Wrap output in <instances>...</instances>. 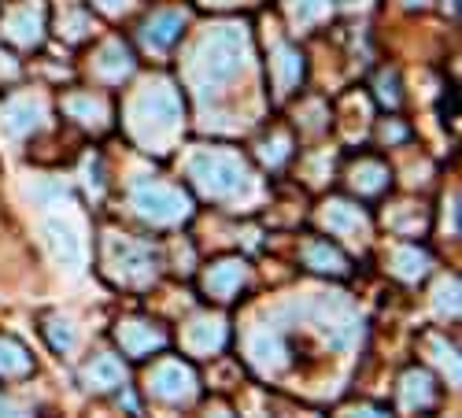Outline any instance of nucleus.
Here are the masks:
<instances>
[{
    "instance_id": "nucleus-30",
    "label": "nucleus",
    "mask_w": 462,
    "mask_h": 418,
    "mask_svg": "<svg viewBox=\"0 0 462 418\" xmlns=\"http://www.w3.org/2000/svg\"><path fill=\"white\" fill-rule=\"evenodd\" d=\"M97 5H100L104 12H123V8L130 5V0H97Z\"/></svg>"
},
{
    "instance_id": "nucleus-7",
    "label": "nucleus",
    "mask_w": 462,
    "mask_h": 418,
    "mask_svg": "<svg viewBox=\"0 0 462 418\" xmlns=\"http://www.w3.org/2000/svg\"><path fill=\"white\" fill-rule=\"evenodd\" d=\"M148 393L167 404H189L197 396V374L181 359H163L156 363V370L148 374Z\"/></svg>"
},
{
    "instance_id": "nucleus-5",
    "label": "nucleus",
    "mask_w": 462,
    "mask_h": 418,
    "mask_svg": "<svg viewBox=\"0 0 462 418\" xmlns=\"http://www.w3.org/2000/svg\"><path fill=\"white\" fill-rule=\"evenodd\" d=\"M104 259H107L111 274L119 278V282H126V285H144V282L156 278V271H160L156 248L137 241V237H123V234H111L107 237Z\"/></svg>"
},
{
    "instance_id": "nucleus-28",
    "label": "nucleus",
    "mask_w": 462,
    "mask_h": 418,
    "mask_svg": "<svg viewBox=\"0 0 462 418\" xmlns=\"http://www.w3.org/2000/svg\"><path fill=\"white\" fill-rule=\"evenodd\" d=\"M0 418H23V414H19V407H15L12 400L0 396Z\"/></svg>"
},
{
    "instance_id": "nucleus-13",
    "label": "nucleus",
    "mask_w": 462,
    "mask_h": 418,
    "mask_svg": "<svg viewBox=\"0 0 462 418\" xmlns=\"http://www.w3.org/2000/svg\"><path fill=\"white\" fill-rule=\"evenodd\" d=\"M42 123H45V104L37 100V97H15V100H8V107H5V130L12 137H26V134H33Z\"/></svg>"
},
{
    "instance_id": "nucleus-8",
    "label": "nucleus",
    "mask_w": 462,
    "mask_h": 418,
    "mask_svg": "<svg viewBox=\"0 0 462 418\" xmlns=\"http://www.w3.org/2000/svg\"><path fill=\"white\" fill-rule=\"evenodd\" d=\"M119 345H123L126 356L144 359V356L160 352L167 345V333H163V326L148 322V319H130V322L119 326Z\"/></svg>"
},
{
    "instance_id": "nucleus-1",
    "label": "nucleus",
    "mask_w": 462,
    "mask_h": 418,
    "mask_svg": "<svg viewBox=\"0 0 462 418\" xmlns=\"http://www.w3.org/2000/svg\"><path fill=\"white\" fill-rule=\"evenodd\" d=\"M248 60H252L248 26L222 23V26H211L197 42V49H192V56L185 63V79L192 89H197L200 100H208L222 86L237 82L248 70Z\"/></svg>"
},
{
    "instance_id": "nucleus-19",
    "label": "nucleus",
    "mask_w": 462,
    "mask_h": 418,
    "mask_svg": "<svg viewBox=\"0 0 462 418\" xmlns=\"http://www.w3.org/2000/svg\"><path fill=\"white\" fill-rule=\"evenodd\" d=\"M307 267L319 271V274H348V259L340 255V248H333L329 241H315L303 248Z\"/></svg>"
},
{
    "instance_id": "nucleus-18",
    "label": "nucleus",
    "mask_w": 462,
    "mask_h": 418,
    "mask_svg": "<svg viewBox=\"0 0 462 418\" xmlns=\"http://www.w3.org/2000/svg\"><path fill=\"white\" fill-rule=\"evenodd\" d=\"M274 82H278V93H292L303 79V56L289 45H274Z\"/></svg>"
},
{
    "instance_id": "nucleus-31",
    "label": "nucleus",
    "mask_w": 462,
    "mask_h": 418,
    "mask_svg": "<svg viewBox=\"0 0 462 418\" xmlns=\"http://www.w3.org/2000/svg\"><path fill=\"white\" fill-rule=\"evenodd\" d=\"M208 418H234V414H229V411H226V407H215V411H211V414H208Z\"/></svg>"
},
{
    "instance_id": "nucleus-4",
    "label": "nucleus",
    "mask_w": 462,
    "mask_h": 418,
    "mask_svg": "<svg viewBox=\"0 0 462 418\" xmlns=\"http://www.w3.org/2000/svg\"><path fill=\"white\" fill-rule=\"evenodd\" d=\"M130 204L141 218L156 222V226H174V222L189 218V197L181 189L156 181V178H137L130 185Z\"/></svg>"
},
{
    "instance_id": "nucleus-15",
    "label": "nucleus",
    "mask_w": 462,
    "mask_h": 418,
    "mask_svg": "<svg viewBox=\"0 0 462 418\" xmlns=\"http://www.w3.org/2000/svg\"><path fill=\"white\" fill-rule=\"evenodd\" d=\"M400 400H403V411H426V407H433V400H437L433 377L426 370H407L403 385H400Z\"/></svg>"
},
{
    "instance_id": "nucleus-27",
    "label": "nucleus",
    "mask_w": 462,
    "mask_h": 418,
    "mask_svg": "<svg viewBox=\"0 0 462 418\" xmlns=\"http://www.w3.org/2000/svg\"><path fill=\"white\" fill-rule=\"evenodd\" d=\"M377 97H381L384 104H389V107H396V104H400V93H396V79H393V74H384V79L377 82Z\"/></svg>"
},
{
    "instance_id": "nucleus-26",
    "label": "nucleus",
    "mask_w": 462,
    "mask_h": 418,
    "mask_svg": "<svg viewBox=\"0 0 462 418\" xmlns=\"http://www.w3.org/2000/svg\"><path fill=\"white\" fill-rule=\"evenodd\" d=\"M49 337H52V348H60V352L74 348V330H70L67 319H52L49 322Z\"/></svg>"
},
{
    "instance_id": "nucleus-16",
    "label": "nucleus",
    "mask_w": 462,
    "mask_h": 418,
    "mask_svg": "<svg viewBox=\"0 0 462 418\" xmlns=\"http://www.w3.org/2000/svg\"><path fill=\"white\" fill-rule=\"evenodd\" d=\"M93 70L100 74L104 82H123L126 74L134 70V56H130V49H126L123 42H107V45L100 49V56H97Z\"/></svg>"
},
{
    "instance_id": "nucleus-29",
    "label": "nucleus",
    "mask_w": 462,
    "mask_h": 418,
    "mask_svg": "<svg viewBox=\"0 0 462 418\" xmlns=\"http://www.w3.org/2000/svg\"><path fill=\"white\" fill-rule=\"evenodd\" d=\"M352 418H389V414L377 411V407H359V411H352Z\"/></svg>"
},
{
    "instance_id": "nucleus-14",
    "label": "nucleus",
    "mask_w": 462,
    "mask_h": 418,
    "mask_svg": "<svg viewBox=\"0 0 462 418\" xmlns=\"http://www.w3.org/2000/svg\"><path fill=\"white\" fill-rule=\"evenodd\" d=\"M322 222L337 237H363L366 234V215L356 204H344V200H329L322 208Z\"/></svg>"
},
{
    "instance_id": "nucleus-22",
    "label": "nucleus",
    "mask_w": 462,
    "mask_h": 418,
    "mask_svg": "<svg viewBox=\"0 0 462 418\" xmlns=\"http://www.w3.org/2000/svg\"><path fill=\"white\" fill-rule=\"evenodd\" d=\"M352 185L359 189V193L374 197V193H381V189L389 185V171H384L377 160H363V163L352 167Z\"/></svg>"
},
{
    "instance_id": "nucleus-23",
    "label": "nucleus",
    "mask_w": 462,
    "mask_h": 418,
    "mask_svg": "<svg viewBox=\"0 0 462 418\" xmlns=\"http://www.w3.org/2000/svg\"><path fill=\"white\" fill-rule=\"evenodd\" d=\"M30 370V356L19 340L12 337H0V374L5 377H15V374H26Z\"/></svg>"
},
{
    "instance_id": "nucleus-32",
    "label": "nucleus",
    "mask_w": 462,
    "mask_h": 418,
    "mask_svg": "<svg viewBox=\"0 0 462 418\" xmlns=\"http://www.w3.org/2000/svg\"><path fill=\"white\" fill-rule=\"evenodd\" d=\"M403 5H421V0H403Z\"/></svg>"
},
{
    "instance_id": "nucleus-24",
    "label": "nucleus",
    "mask_w": 462,
    "mask_h": 418,
    "mask_svg": "<svg viewBox=\"0 0 462 418\" xmlns=\"http://www.w3.org/2000/svg\"><path fill=\"white\" fill-rule=\"evenodd\" d=\"M285 8H289V19L296 26H311V23L326 19L329 0H285Z\"/></svg>"
},
{
    "instance_id": "nucleus-10",
    "label": "nucleus",
    "mask_w": 462,
    "mask_h": 418,
    "mask_svg": "<svg viewBox=\"0 0 462 418\" xmlns=\"http://www.w3.org/2000/svg\"><path fill=\"white\" fill-rule=\"evenodd\" d=\"M181 345L192 352V356H211L226 345V322L222 319H211V315H200L185 326V337Z\"/></svg>"
},
{
    "instance_id": "nucleus-11",
    "label": "nucleus",
    "mask_w": 462,
    "mask_h": 418,
    "mask_svg": "<svg viewBox=\"0 0 462 418\" xmlns=\"http://www.w3.org/2000/svg\"><path fill=\"white\" fill-rule=\"evenodd\" d=\"M42 30H45V12H42L37 0L8 12V19H5V33L12 37L15 45H37L42 42Z\"/></svg>"
},
{
    "instance_id": "nucleus-12",
    "label": "nucleus",
    "mask_w": 462,
    "mask_h": 418,
    "mask_svg": "<svg viewBox=\"0 0 462 418\" xmlns=\"http://www.w3.org/2000/svg\"><path fill=\"white\" fill-rule=\"evenodd\" d=\"M185 30V12H156L144 26H141V42L152 49V52H163L171 49Z\"/></svg>"
},
{
    "instance_id": "nucleus-17",
    "label": "nucleus",
    "mask_w": 462,
    "mask_h": 418,
    "mask_svg": "<svg viewBox=\"0 0 462 418\" xmlns=\"http://www.w3.org/2000/svg\"><path fill=\"white\" fill-rule=\"evenodd\" d=\"M123 382H126V370H123V363L115 356H97L86 367V385L93 393H111V389H119Z\"/></svg>"
},
{
    "instance_id": "nucleus-21",
    "label": "nucleus",
    "mask_w": 462,
    "mask_h": 418,
    "mask_svg": "<svg viewBox=\"0 0 462 418\" xmlns=\"http://www.w3.org/2000/svg\"><path fill=\"white\" fill-rule=\"evenodd\" d=\"M67 116H74L79 123H86V126H104L107 123V107H104V100L100 97H93V93H86V97H67Z\"/></svg>"
},
{
    "instance_id": "nucleus-3",
    "label": "nucleus",
    "mask_w": 462,
    "mask_h": 418,
    "mask_svg": "<svg viewBox=\"0 0 462 418\" xmlns=\"http://www.w3.org/2000/svg\"><path fill=\"white\" fill-rule=\"evenodd\" d=\"M189 178L197 181V189L211 200H234L252 189V171L241 156L222 148H204L189 160Z\"/></svg>"
},
{
    "instance_id": "nucleus-25",
    "label": "nucleus",
    "mask_w": 462,
    "mask_h": 418,
    "mask_svg": "<svg viewBox=\"0 0 462 418\" xmlns=\"http://www.w3.org/2000/svg\"><path fill=\"white\" fill-rule=\"evenodd\" d=\"M437 308L448 311V315H458V282L455 278L437 285Z\"/></svg>"
},
{
    "instance_id": "nucleus-33",
    "label": "nucleus",
    "mask_w": 462,
    "mask_h": 418,
    "mask_svg": "<svg viewBox=\"0 0 462 418\" xmlns=\"http://www.w3.org/2000/svg\"><path fill=\"white\" fill-rule=\"evenodd\" d=\"M211 5H229V0H211Z\"/></svg>"
},
{
    "instance_id": "nucleus-20",
    "label": "nucleus",
    "mask_w": 462,
    "mask_h": 418,
    "mask_svg": "<svg viewBox=\"0 0 462 418\" xmlns=\"http://www.w3.org/2000/svg\"><path fill=\"white\" fill-rule=\"evenodd\" d=\"M393 271L403 282H418V278H426V271H430V255L421 248H414V245H403V248L393 252Z\"/></svg>"
},
{
    "instance_id": "nucleus-6",
    "label": "nucleus",
    "mask_w": 462,
    "mask_h": 418,
    "mask_svg": "<svg viewBox=\"0 0 462 418\" xmlns=\"http://www.w3.org/2000/svg\"><path fill=\"white\" fill-rule=\"evenodd\" d=\"M42 234L49 252L56 255V263H63L67 271H79L86 263V237H82V222L70 211H56L42 222Z\"/></svg>"
},
{
    "instance_id": "nucleus-9",
    "label": "nucleus",
    "mask_w": 462,
    "mask_h": 418,
    "mask_svg": "<svg viewBox=\"0 0 462 418\" xmlns=\"http://www.w3.org/2000/svg\"><path fill=\"white\" fill-rule=\"evenodd\" d=\"M245 282H248L245 259H222V263H215V267L204 271V293L215 296V300H234Z\"/></svg>"
},
{
    "instance_id": "nucleus-2",
    "label": "nucleus",
    "mask_w": 462,
    "mask_h": 418,
    "mask_svg": "<svg viewBox=\"0 0 462 418\" xmlns=\"http://www.w3.org/2000/svg\"><path fill=\"white\" fill-rule=\"evenodd\" d=\"M130 130L141 144L163 152L181 130V97L171 82H148L130 104Z\"/></svg>"
}]
</instances>
